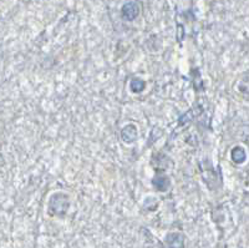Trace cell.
Instances as JSON below:
<instances>
[{
  "label": "cell",
  "mask_w": 249,
  "mask_h": 248,
  "mask_svg": "<svg viewBox=\"0 0 249 248\" xmlns=\"http://www.w3.org/2000/svg\"><path fill=\"white\" fill-rule=\"evenodd\" d=\"M70 206V196L64 191H56L49 197L48 213L51 217H65Z\"/></svg>",
  "instance_id": "6da1fadb"
},
{
  "label": "cell",
  "mask_w": 249,
  "mask_h": 248,
  "mask_svg": "<svg viewBox=\"0 0 249 248\" xmlns=\"http://www.w3.org/2000/svg\"><path fill=\"white\" fill-rule=\"evenodd\" d=\"M199 170L202 172V178L207 180L210 177L211 181L207 183V187L210 190H217L222 187V177H221V169L214 170L212 166V162L210 160H203L199 164Z\"/></svg>",
  "instance_id": "7a4b0ae2"
},
{
  "label": "cell",
  "mask_w": 249,
  "mask_h": 248,
  "mask_svg": "<svg viewBox=\"0 0 249 248\" xmlns=\"http://www.w3.org/2000/svg\"><path fill=\"white\" fill-rule=\"evenodd\" d=\"M151 185L156 191L167 192L172 186V181L167 173H164V171H157L151 180Z\"/></svg>",
  "instance_id": "3957f363"
},
{
  "label": "cell",
  "mask_w": 249,
  "mask_h": 248,
  "mask_svg": "<svg viewBox=\"0 0 249 248\" xmlns=\"http://www.w3.org/2000/svg\"><path fill=\"white\" fill-rule=\"evenodd\" d=\"M140 13H141V6L137 1L131 0L124 3L121 8V18L124 21H133L139 18Z\"/></svg>",
  "instance_id": "277c9868"
},
{
  "label": "cell",
  "mask_w": 249,
  "mask_h": 248,
  "mask_svg": "<svg viewBox=\"0 0 249 248\" xmlns=\"http://www.w3.org/2000/svg\"><path fill=\"white\" fill-rule=\"evenodd\" d=\"M120 135H121V140L124 144H133L139 138V129L135 124H127L122 127Z\"/></svg>",
  "instance_id": "5b68a950"
},
{
  "label": "cell",
  "mask_w": 249,
  "mask_h": 248,
  "mask_svg": "<svg viewBox=\"0 0 249 248\" xmlns=\"http://www.w3.org/2000/svg\"><path fill=\"white\" fill-rule=\"evenodd\" d=\"M151 165L155 169V171H164L167 170L171 165V160L167 157V155L164 153H153L152 161H151Z\"/></svg>",
  "instance_id": "8992f818"
},
{
  "label": "cell",
  "mask_w": 249,
  "mask_h": 248,
  "mask_svg": "<svg viewBox=\"0 0 249 248\" xmlns=\"http://www.w3.org/2000/svg\"><path fill=\"white\" fill-rule=\"evenodd\" d=\"M167 248H184V236L181 232H171L164 238Z\"/></svg>",
  "instance_id": "52a82bcc"
},
{
  "label": "cell",
  "mask_w": 249,
  "mask_h": 248,
  "mask_svg": "<svg viewBox=\"0 0 249 248\" xmlns=\"http://www.w3.org/2000/svg\"><path fill=\"white\" fill-rule=\"evenodd\" d=\"M231 160L235 165H242L247 161V151L242 146H234L231 150Z\"/></svg>",
  "instance_id": "ba28073f"
},
{
  "label": "cell",
  "mask_w": 249,
  "mask_h": 248,
  "mask_svg": "<svg viewBox=\"0 0 249 248\" xmlns=\"http://www.w3.org/2000/svg\"><path fill=\"white\" fill-rule=\"evenodd\" d=\"M191 75H192V84H193V88H195L196 93H199L202 91L203 93V81H202V77H201V71L199 69L197 68H193L191 70Z\"/></svg>",
  "instance_id": "9c48e42d"
},
{
  "label": "cell",
  "mask_w": 249,
  "mask_h": 248,
  "mask_svg": "<svg viewBox=\"0 0 249 248\" xmlns=\"http://www.w3.org/2000/svg\"><path fill=\"white\" fill-rule=\"evenodd\" d=\"M146 81L142 79H140V77H133V79H131L130 81V90L131 93L133 94H140L142 93V91H144V89H146Z\"/></svg>",
  "instance_id": "30bf717a"
}]
</instances>
